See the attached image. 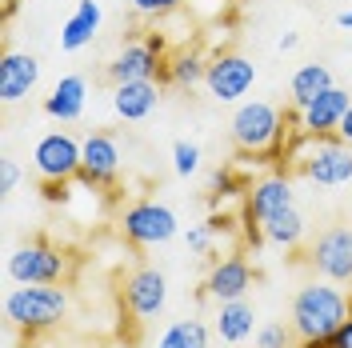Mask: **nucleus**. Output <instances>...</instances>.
I'll return each instance as SVG.
<instances>
[{
    "instance_id": "obj_1",
    "label": "nucleus",
    "mask_w": 352,
    "mask_h": 348,
    "mask_svg": "<svg viewBox=\"0 0 352 348\" xmlns=\"http://www.w3.org/2000/svg\"><path fill=\"white\" fill-rule=\"evenodd\" d=\"M292 140V112H280L268 100H248L232 112V144L244 160L276 164L288 156Z\"/></svg>"
},
{
    "instance_id": "obj_2",
    "label": "nucleus",
    "mask_w": 352,
    "mask_h": 348,
    "mask_svg": "<svg viewBox=\"0 0 352 348\" xmlns=\"http://www.w3.org/2000/svg\"><path fill=\"white\" fill-rule=\"evenodd\" d=\"M285 160H292L296 173L324 188L352 180V144H344L336 132L332 136H292Z\"/></svg>"
},
{
    "instance_id": "obj_3",
    "label": "nucleus",
    "mask_w": 352,
    "mask_h": 348,
    "mask_svg": "<svg viewBox=\"0 0 352 348\" xmlns=\"http://www.w3.org/2000/svg\"><path fill=\"white\" fill-rule=\"evenodd\" d=\"M352 296H344L332 284H305L292 296V332L296 340H329L336 328L349 320Z\"/></svg>"
},
{
    "instance_id": "obj_4",
    "label": "nucleus",
    "mask_w": 352,
    "mask_h": 348,
    "mask_svg": "<svg viewBox=\"0 0 352 348\" xmlns=\"http://www.w3.org/2000/svg\"><path fill=\"white\" fill-rule=\"evenodd\" d=\"M4 316L21 332L56 328L68 316V292L56 288V284H16L4 296Z\"/></svg>"
},
{
    "instance_id": "obj_5",
    "label": "nucleus",
    "mask_w": 352,
    "mask_h": 348,
    "mask_svg": "<svg viewBox=\"0 0 352 348\" xmlns=\"http://www.w3.org/2000/svg\"><path fill=\"white\" fill-rule=\"evenodd\" d=\"M80 156H85V140H76L72 132H48L32 149V168L41 184H68L80 176Z\"/></svg>"
},
{
    "instance_id": "obj_6",
    "label": "nucleus",
    "mask_w": 352,
    "mask_h": 348,
    "mask_svg": "<svg viewBox=\"0 0 352 348\" xmlns=\"http://www.w3.org/2000/svg\"><path fill=\"white\" fill-rule=\"evenodd\" d=\"M68 276V257L48 240L21 244L8 257V281L12 284H60Z\"/></svg>"
},
{
    "instance_id": "obj_7",
    "label": "nucleus",
    "mask_w": 352,
    "mask_h": 348,
    "mask_svg": "<svg viewBox=\"0 0 352 348\" xmlns=\"http://www.w3.org/2000/svg\"><path fill=\"white\" fill-rule=\"evenodd\" d=\"M292 208V184H288L285 173H272V176H261L248 184V196H244V232L252 244H261V224L276 213Z\"/></svg>"
},
{
    "instance_id": "obj_8",
    "label": "nucleus",
    "mask_w": 352,
    "mask_h": 348,
    "mask_svg": "<svg viewBox=\"0 0 352 348\" xmlns=\"http://www.w3.org/2000/svg\"><path fill=\"white\" fill-rule=\"evenodd\" d=\"M120 232L136 248H156V244L176 237V213L168 204H156V200H136L120 217Z\"/></svg>"
},
{
    "instance_id": "obj_9",
    "label": "nucleus",
    "mask_w": 352,
    "mask_h": 348,
    "mask_svg": "<svg viewBox=\"0 0 352 348\" xmlns=\"http://www.w3.org/2000/svg\"><path fill=\"white\" fill-rule=\"evenodd\" d=\"M120 301H124V312L136 325L160 316L164 305H168V281H164V272L153 268V264L132 268L129 276H124V284H120Z\"/></svg>"
},
{
    "instance_id": "obj_10",
    "label": "nucleus",
    "mask_w": 352,
    "mask_h": 348,
    "mask_svg": "<svg viewBox=\"0 0 352 348\" xmlns=\"http://www.w3.org/2000/svg\"><path fill=\"white\" fill-rule=\"evenodd\" d=\"M308 264L332 284H352V228L332 224L308 248Z\"/></svg>"
},
{
    "instance_id": "obj_11",
    "label": "nucleus",
    "mask_w": 352,
    "mask_h": 348,
    "mask_svg": "<svg viewBox=\"0 0 352 348\" xmlns=\"http://www.w3.org/2000/svg\"><path fill=\"white\" fill-rule=\"evenodd\" d=\"M168 56H164V41L160 36H136L129 41L116 61L109 65V80L112 85H129V80H153L156 72H164Z\"/></svg>"
},
{
    "instance_id": "obj_12",
    "label": "nucleus",
    "mask_w": 352,
    "mask_h": 348,
    "mask_svg": "<svg viewBox=\"0 0 352 348\" xmlns=\"http://www.w3.org/2000/svg\"><path fill=\"white\" fill-rule=\"evenodd\" d=\"M349 105L352 100L344 88H324L305 109H292V136H332L340 129V116L349 112Z\"/></svg>"
},
{
    "instance_id": "obj_13",
    "label": "nucleus",
    "mask_w": 352,
    "mask_h": 348,
    "mask_svg": "<svg viewBox=\"0 0 352 348\" xmlns=\"http://www.w3.org/2000/svg\"><path fill=\"white\" fill-rule=\"evenodd\" d=\"M120 176V144L112 132H92L85 136V156H80V184L85 188H104L109 193Z\"/></svg>"
},
{
    "instance_id": "obj_14",
    "label": "nucleus",
    "mask_w": 352,
    "mask_h": 348,
    "mask_svg": "<svg viewBox=\"0 0 352 348\" xmlns=\"http://www.w3.org/2000/svg\"><path fill=\"white\" fill-rule=\"evenodd\" d=\"M204 85L208 92L224 100V105H232V100H241L248 88L256 85V65L241 56V52H220L208 61V76H204Z\"/></svg>"
},
{
    "instance_id": "obj_15",
    "label": "nucleus",
    "mask_w": 352,
    "mask_h": 348,
    "mask_svg": "<svg viewBox=\"0 0 352 348\" xmlns=\"http://www.w3.org/2000/svg\"><path fill=\"white\" fill-rule=\"evenodd\" d=\"M256 281V272H252V264L248 257H224L208 268V281H204V292L212 296V301H244L248 296V288Z\"/></svg>"
},
{
    "instance_id": "obj_16",
    "label": "nucleus",
    "mask_w": 352,
    "mask_h": 348,
    "mask_svg": "<svg viewBox=\"0 0 352 348\" xmlns=\"http://www.w3.org/2000/svg\"><path fill=\"white\" fill-rule=\"evenodd\" d=\"M41 85V61L32 52H4L0 56V100L16 105Z\"/></svg>"
},
{
    "instance_id": "obj_17",
    "label": "nucleus",
    "mask_w": 352,
    "mask_h": 348,
    "mask_svg": "<svg viewBox=\"0 0 352 348\" xmlns=\"http://www.w3.org/2000/svg\"><path fill=\"white\" fill-rule=\"evenodd\" d=\"M100 21H104L100 0H80V4L72 8V17L60 24V48H65V52H80V48L92 44V36L100 32Z\"/></svg>"
},
{
    "instance_id": "obj_18",
    "label": "nucleus",
    "mask_w": 352,
    "mask_h": 348,
    "mask_svg": "<svg viewBox=\"0 0 352 348\" xmlns=\"http://www.w3.org/2000/svg\"><path fill=\"white\" fill-rule=\"evenodd\" d=\"M85 100H88V85L85 76H60L56 88L44 96V112L60 124H72L80 112H85Z\"/></svg>"
},
{
    "instance_id": "obj_19",
    "label": "nucleus",
    "mask_w": 352,
    "mask_h": 348,
    "mask_svg": "<svg viewBox=\"0 0 352 348\" xmlns=\"http://www.w3.org/2000/svg\"><path fill=\"white\" fill-rule=\"evenodd\" d=\"M160 100V88L156 80H129V85L112 88V109L120 120H144Z\"/></svg>"
},
{
    "instance_id": "obj_20",
    "label": "nucleus",
    "mask_w": 352,
    "mask_h": 348,
    "mask_svg": "<svg viewBox=\"0 0 352 348\" xmlns=\"http://www.w3.org/2000/svg\"><path fill=\"white\" fill-rule=\"evenodd\" d=\"M252 320H256V312L248 301H224L217 312V332L224 345H241L252 336Z\"/></svg>"
},
{
    "instance_id": "obj_21",
    "label": "nucleus",
    "mask_w": 352,
    "mask_h": 348,
    "mask_svg": "<svg viewBox=\"0 0 352 348\" xmlns=\"http://www.w3.org/2000/svg\"><path fill=\"white\" fill-rule=\"evenodd\" d=\"M261 237L268 244H280V248H296L300 240H305V217L296 213V204L285 208V213H276V217H268L261 224Z\"/></svg>"
},
{
    "instance_id": "obj_22",
    "label": "nucleus",
    "mask_w": 352,
    "mask_h": 348,
    "mask_svg": "<svg viewBox=\"0 0 352 348\" xmlns=\"http://www.w3.org/2000/svg\"><path fill=\"white\" fill-rule=\"evenodd\" d=\"M292 109H305L312 96H320L324 88H332V72L324 65H300L292 72Z\"/></svg>"
},
{
    "instance_id": "obj_23",
    "label": "nucleus",
    "mask_w": 352,
    "mask_h": 348,
    "mask_svg": "<svg viewBox=\"0 0 352 348\" xmlns=\"http://www.w3.org/2000/svg\"><path fill=\"white\" fill-rule=\"evenodd\" d=\"M164 76H168L173 85L192 88L208 76V61L200 56L197 48H192V52H176V56H168V65H164Z\"/></svg>"
},
{
    "instance_id": "obj_24",
    "label": "nucleus",
    "mask_w": 352,
    "mask_h": 348,
    "mask_svg": "<svg viewBox=\"0 0 352 348\" xmlns=\"http://www.w3.org/2000/svg\"><path fill=\"white\" fill-rule=\"evenodd\" d=\"M156 348H208V328L200 320H176L160 340Z\"/></svg>"
},
{
    "instance_id": "obj_25",
    "label": "nucleus",
    "mask_w": 352,
    "mask_h": 348,
    "mask_svg": "<svg viewBox=\"0 0 352 348\" xmlns=\"http://www.w3.org/2000/svg\"><path fill=\"white\" fill-rule=\"evenodd\" d=\"M292 340H296V332H292V325H285V320H268V325L256 332V348H292Z\"/></svg>"
},
{
    "instance_id": "obj_26",
    "label": "nucleus",
    "mask_w": 352,
    "mask_h": 348,
    "mask_svg": "<svg viewBox=\"0 0 352 348\" xmlns=\"http://www.w3.org/2000/svg\"><path fill=\"white\" fill-rule=\"evenodd\" d=\"M129 4L140 21H164V17H173L184 0H129Z\"/></svg>"
},
{
    "instance_id": "obj_27",
    "label": "nucleus",
    "mask_w": 352,
    "mask_h": 348,
    "mask_svg": "<svg viewBox=\"0 0 352 348\" xmlns=\"http://www.w3.org/2000/svg\"><path fill=\"white\" fill-rule=\"evenodd\" d=\"M173 168L176 176H192L200 168V149L192 140H176L173 144Z\"/></svg>"
},
{
    "instance_id": "obj_28",
    "label": "nucleus",
    "mask_w": 352,
    "mask_h": 348,
    "mask_svg": "<svg viewBox=\"0 0 352 348\" xmlns=\"http://www.w3.org/2000/svg\"><path fill=\"white\" fill-rule=\"evenodd\" d=\"M212 188H217L220 196H236V193H248V184H244L241 176L232 173V168H217L212 173Z\"/></svg>"
},
{
    "instance_id": "obj_29",
    "label": "nucleus",
    "mask_w": 352,
    "mask_h": 348,
    "mask_svg": "<svg viewBox=\"0 0 352 348\" xmlns=\"http://www.w3.org/2000/svg\"><path fill=\"white\" fill-rule=\"evenodd\" d=\"M16 184H21V168L12 160H0V193H16Z\"/></svg>"
},
{
    "instance_id": "obj_30",
    "label": "nucleus",
    "mask_w": 352,
    "mask_h": 348,
    "mask_svg": "<svg viewBox=\"0 0 352 348\" xmlns=\"http://www.w3.org/2000/svg\"><path fill=\"white\" fill-rule=\"evenodd\" d=\"M188 248H192V252H208V248H212V228H208V224L188 228Z\"/></svg>"
},
{
    "instance_id": "obj_31",
    "label": "nucleus",
    "mask_w": 352,
    "mask_h": 348,
    "mask_svg": "<svg viewBox=\"0 0 352 348\" xmlns=\"http://www.w3.org/2000/svg\"><path fill=\"white\" fill-rule=\"evenodd\" d=\"M329 348H352V312H349V320L329 336Z\"/></svg>"
},
{
    "instance_id": "obj_32",
    "label": "nucleus",
    "mask_w": 352,
    "mask_h": 348,
    "mask_svg": "<svg viewBox=\"0 0 352 348\" xmlns=\"http://www.w3.org/2000/svg\"><path fill=\"white\" fill-rule=\"evenodd\" d=\"M41 193L48 204H65L68 200V184H41Z\"/></svg>"
},
{
    "instance_id": "obj_33",
    "label": "nucleus",
    "mask_w": 352,
    "mask_h": 348,
    "mask_svg": "<svg viewBox=\"0 0 352 348\" xmlns=\"http://www.w3.org/2000/svg\"><path fill=\"white\" fill-rule=\"evenodd\" d=\"M336 136H340L344 144H352V105H349V112L340 116V129H336Z\"/></svg>"
},
{
    "instance_id": "obj_34",
    "label": "nucleus",
    "mask_w": 352,
    "mask_h": 348,
    "mask_svg": "<svg viewBox=\"0 0 352 348\" xmlns=\"http://www.w3.org/2000/svg\"><path fill=\"white\" fill-rule=\"evenodd\" d=\"M296 41H300L296 32H285V36H280V44H276V48H280V52H292V48H296Z\"/></svg>"
},
{
    "instance_id": "obj_35",
    "label": "nucleus",
    "mask_w": 352,
    "mask_h": 348,
    "mask_svg": "<svg viewBox=\"0 0 352 348\" xmlns=\"http://www.w3.org/2000/svg\"><path fill=\"white\" fill-rule=\"evenodd\" d=\"M336 24H340V28H352V8H344V12L336 17Z\"/></svg>"
},
{
    "instance_id": "obj_36",
    "label": "nucleus",
    "mask_w": 352,
    "mask_h": 348,
    "mask_svg": "<svg viewBox=\"0 0 352 348\" xmlns=\"http://www.w3.org/2000/svg\"><path fill=\"white\" fill-rule=\"evenodd\" d=\"M296 348H329V340H296Z\"/></svg>"
},
{
    "instance_id": "obj_37",
    "label": "nucleus",
    "mask_w": 352,
    "mask_h": 348,
    "mask_svg": "<svg viewBox=\"0 0 352 348\" xmlns=\"http://www.w3.org/2000/svg\"><path fill=\"white\" fill-rule=\"evenodd\" d=\"M112 348H136V345H129V340H124V345H112Z\"/></svg>"
}]
</instances>
